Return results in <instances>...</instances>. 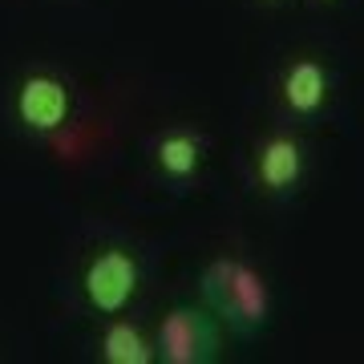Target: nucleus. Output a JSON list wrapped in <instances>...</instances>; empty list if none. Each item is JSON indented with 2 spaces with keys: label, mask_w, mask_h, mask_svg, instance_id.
<instances>
[{
  "label": "nucleus",
  "mask_w": 364,
  "mask_h": 364,
  "mask_svg": "<svg viewBox=\"0 0 364 364\" xmlns=\"http://www.w3.org/2000/svg\"><path fill=\"white\" fill-rule=\"evenodd\" d=\"M203 154L207 146L195 130H166L154 142V166L166 174L170 182H191L203 170Z\"/></svg>",
  "instance_id": "nucleus-7"
},
{
  "label": "nucleus",
  "mask_w": 364,
  "mask_h": 364,
  "mask_svg": "<svg viewBox=\"0 0 364 364\" xmlns=\"http://www.w3.org/2000/svg\"><path fill=\"white\" fill-rule=\"evenodd\" d=\"M320 4H340V0H320Z\"/></svg>",
  "instance_id": "nucleus-10"
},
{
  "label": "nucleus",
  "mask_w": 364,
  "mask_h": 364,
  "mask_svg": "<svg viewBox=\"0 0 364 364\" xmlns=\"http://www.w3.org/2000/svg\"><path fill=\"white\" fill-rule=\"evenodd\" d=\"M332 102V73L316 53H296L279 73V105L296 122H316Z\"/></svg>",
  "instance_id": "nucleus-3"
},
{
  "label": "nucleus",
  "mask_w": 364,
  "mask_h": 364,
  "mask_svg": "<svg viewBox=\"0 0 364 364\" xmlns=\"http://www.w3.org/2000/svg\"><path fill=\"white\" fill-rule=\"evenodd\" d=\"M215 352V332L195 308H170L154 332V356L166 364H203Z\"/></svg>",
  "instance_id": "nucleus-5"
},
{
  "label": "nucleus",
  "mask_w": 364,
  "mask_h": 364,
  "mask_svg": "<svg viewBox=\"0 0 364 364\" xmlns=\"http://www.w3.org/2000/svg\"><path fill=\"white\" fill-rule=\"evenodd\" d=\"M304 170H308V154H304V142L296 134L275 130L267 134L255 154H251V174H255V186L263 195H291L299 182H304Z\"/></svg>",
  "instance_id": "nucleus-4"
},
{
  "label": "nucleus",
  "mask_w": 364,
  "mask_h": 364,
  "mask_svg": "<svg viewBox=\"0 0 364 364\" xmlns=\"http://www.w3.org/2000/svg\"><path fill=\"white\" fill-rule=\"evenodd\" d=\"M102 360L105 364H150L154 360V344L146 340L142 328H134L130 320L109 316V324L102 332Z\"/></svg>",
  "instance_id": "nucleus-8"
},
{
  "label": "nucleus",
  "mask_w": 364,
  "mask_h": 364,
  "mask_svg": "<svg viewBox=\"0 0 364 364\" xmlns=\"http://www.w3.org/2000/svg\"><path fill=\"white\" fill-rule=\"evenodd\" d=\"M203 299L210 304V312L219 316L235 332H259L272 316V287L263 279L259 267H251L239 255H219L207 263L203 272Z\"/></svg>",
  "instance_id": "nucleus-1"
},
{
  "label": "nucleus",
  "mask_w": 364,
  "mask_h": 364,
  "mask_svg": "<svg viewBox=\"0 0 364 364\" xmlns=\"http://www.w3.org/2000/svg\"><path fill=\"white\" fill-rule=\"evenodd\" d=\"M73 109V93L61 77L53 73H28L16 90V117L25 122L33 134H53L69 122Z\"/></svg>",
  "instance_id": "nucleus-6"
},
{
  "label": "nucleus",
  "mask_w": 364,
  "mask_h": 364,
  "mask_svg": "<svg viewBox=\"0 0 364 364\" xmlns=\"http://www.w3.org/2000/svg\"><path fill=\"white\" fill-rule=\"evenodd\" d=\"M259 4H284V0H259Z\"/></svg>",
  "instance_id": "nucleus-9"
},
{
  "label": "nucleus",
  "mask_w": 364,
  "mask_h": 364,
  "mask_svg": "<svg viewBox=\"0 0 364 364\" xmlns=\"http://www.w3.org/2000/svg\"><path fill=\"white\" fill-rule=\"evenodd\" d=\"M81 291L97 316H122L138 291V259L126 247H102L81 272Z\"/></svg>",
  "instance_id": "nucleus-2"
}]
</instances>
